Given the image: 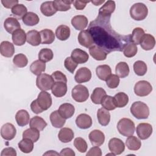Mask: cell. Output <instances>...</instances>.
I'll use <instances>...</instances> for the list:
<instances>
[{
  "mask_svg": "<svg viewBox=\"0 0 156 156\" xmlns=\"http://www.w3.org/2000/svg\"><path fill=\"white\" fill-rule=\"evenodd\" d=\"M108 148L111 152L115 155L122 154L125 149V145L123 141L119 138H113L108 141Z\"/></svg>",
  "mask_w": 156,
  "mask_h": 156,
  "instance_id": "10",
  "label": "cell"
},
{
  "mask_svg": "<svg viewBox=\"0 0 156 156\" xmlns=\"http://www.w3.org/2000/svg\"><path fill=\"white\" fill-rule=\"evenodd\" d=\"M60 155H66V156H74L76 155L75 152L73 149L69 147L64 148L62 149L60 153Z\"/></svg>",
  "mask_w": 156,
  "mask_h": 156,
  "instance_id": "61",
  "label": "cell"
},
{
  "mask_svg": "<svg viewBox=\"0 0 156 156\" xmlns=\"http://www.w3.org/2000/svg\"><path fill=\"white\" fill-rule=\"evenodd\" d=\"M26 41L32 46H37L41 43V37L40 32L36 30H31L26 34Z\"/></svg>",
  "mask_w": 156,
  "mask_h": 156,
  "instance_id": "27",
  "label": "cell"
},
{
  "mask_svg": "<svg viewBox=\"0 0 156 156\" xmlns=\"http://www.w3.org/2000/svg\"><path fill=\"white\" fill-rule=\"evenodd\" d=\"M54 82L52 76L46 73H42L37 76L36 79V85L41 91L51 90Z\"/></svg>",
  "mask_w": 156,
  "mask_h": 156,
  "instance_id": "5",
  "label": "cell"
},
{
  "mask_svg": "<svg viewBox=\"0 0 156 156\" xmlns=\"http://www.w3.org/2000/svg\"><path fill=\"white\" fill-rule=\"evenodd\" d=\"M54 54L52 51L49 48L41 49L38 53V58L40 60L46 63L51 61L53 58Z\"/></svg>",
  "mask_w": 156,
  "mask_h": 156,
  "instance_id": "49",
  "label": "cell"
},
{
  "mask_svg": "<svg viewBox=\"0 0 156 156\" xmlns=\"http://www.w3.org/2000/svg\"><path fill=\"white\" fill-rule=\"evenodd\" d=\"M1 156H16V150L11 147H8L4 148L1 154Z\"/></svg>",
  "mask_w": 156,
  "mask_h": 156,
  "instance_id": "57",
  "label": "cell"
},
{
  "mask_svg": "<svg viewBox=\"0 0 156 156\" xmlns=\"http://www.w3.org/2000/svg\"><path fill=\"white\" fill-rule=\"evenodd\" d=\"M1 3L2 4L3 6L6 9H12L15 5L18 4V0H2Z\"/></svg>",
  "mask_w": 156,
  "mask_h": 156,
  "instance_id": "59",
  "label": "cell"
},
{
  "mask_svg": "<svg viewBox=\"0 0 156 156\" xmlns=\"http://www.w3.org/2000/svg\"><path fill=\"white\" fill-rule=\"evenodd\" d=\"M115 105L116 107L122 108L129 102V96L124 92H119L113 97Z\"/></svg>",
  "mask_w": 156,
  "mask_h": 156,
  "instance_id": "35",
  "label": "cell"
},
{
  "mask_svg": "<svg viewBox=\"0 0 156 156\" xmlns=\"http://www.w3.org/2000/svg\"><path fill=\"white\" fill-rule=\"evenodd\" d=\"M77 126L81 129H87L90 128L92 125V119L90 115L82 113L79 115L76 119Z\"/></svg>",
  "mask_w": 156,
  "mask_h": 156,
  "instance_id": "16",
  "label": "cell"
},
{
  "mask_svg": "<svg viewBox=\"0 0 156 156\" xmlns=\"http://www.w3.org/2000/svg\"><path fill=\"white\" fill-rule=\"evenodd\" d=\"M46 69V63L40 60H35L30 66V71L36 76H38L44 72Z\"/></svg>",
  "mask_w": 156,
  "mask_h": 156,
  "instance_id": "41",
  "label": "cell"
},
{
  "mask_svg": "<svg viewBox=\"0 0 156 156\" xmlns=\"http://www.w3.org/2000/svg\"><path fill=\"white\" fill-rule=\"evenodd\" d=\"M117 129L121 135L124 136H129L134 133L135 127L134 122L130 119L124 118L118 121Z\"/></svg>",
  "mask_w": 156,
  "mask_h": 156,
  "instance_id": "4",
  "label": "cell"
},
{
  "mask_svg": "<svg viewBox=\"0 0 156 156\" xmlns=\"http://www.w3.org/2000/svg\"><path fill=\"white\" fill-rule=\"evenodd\" d=\"M29 126L31 128H34L39 131H42L46 127L47 123L43 118L38 116H35L30 119Z\"/></svg>",
  "mask_w": 156,
  "mask_h": 156,
  "instance_id": "36",
  "label": "cell"
},
{
  "mask_svg": "<svg viewBox=\"0 0 156 156\" xmlns=\"http://www.w3.org/2000/svg\"><path fill=\"white\" fill-rule=\"evenodd\" d=\"M105 95L107 94L105 90L102 88L98 87L93 90L91 95V100L95 104H101L102 99Z\"/></svg>",
  "mask_w": 156,
  "mask_h": 156,
  "instance_id": "39",
  "label": "cell"
},
{
  "mask_svg": "<svg viewBox=\"0 0 156 156\" xmlns=\"http://www.w3.org/2000/svg\"><path fill=\"white\" fill-rule=\"evenodd\" d=\"M30 108L32 110V111L36 113V114H39V113H41L43 112V110L40 107V106L38 105V103H37V99L33 101L31 104H30Z\"/></svg>",
  "mask_w": 156,
  "mask_h": 156,
  "instance_id": "60",
  "label": "cell"
},
{
  "mask_svg": "<svg viewBox=\"0 0 156 156\" xmlns=\"http://www.w3.org/2000/svg\"><path fill=\"white\" fill-rule=\"evenodd\" d=\"M71 24L76 30H83L88 26V19L84 15H76L72 18Z\"/></svg>",
  "mask_w": 156,
  "mask_h": 156,
  "instance_id": "20",
  "label": "cell"
},
{
  "mask_svg": "<svg viewBox=\"0 0 156 156\" xmlns=\"http://www.w3.org/2000/svg\"><path fill=\"white\" fill-rule=\"evenodd\" d=\"M71 57L78 64L86 63L89 59V55L87 52L79 48L74 49L71 52Z\"/></svg>",
  "mask_w": 156,
  "mask_h": 156,
  "instance_id": "15",
  "label": "cell"
},
{
  "mask_svg": "<svg viewBox=\"0 0 156 156\" xmlns=\"http://www.w3.org/2000/svg\"><path fill=\"white\" fill-rule=\"evenodd\" d=\"M90 1H73V4L74 6V7L77 10H83L87 3H89Z\"/></svg>",
  "mask_w": 156,
  "mask_h": 156,
  "instance_id": "58",
  "label": "cell"
},
{
  "mask_svg": "<svg viewBox=\"0 0 156 156\" xmlns=\"http://www.w3.org/2000/svg\"><path fill=\"white\" fill-rule=\"evenodd\" d=\"M4 27L7 32L12 34L15 30L20 29L21 25L16 18L9 17L5 20Z\"/></svg>",
  "mask_w": 156,
  "mask_h": 156,
  "instance_id": "18",
  "label": "cell"
},
{
  "mask_svg": "<svg viewBox=\"0 0 156 156\" xmlns=\"http://www.w3.org/2000/svg\"><path fill=\"white\" fill-rule=\"evenodd\" d=\"M73 1H61L55 0L53 1L55 9L57 11L65 12L71 9V5Z\"/></svg>",
  "mask_w": 156,
  "mask_h": 156,
  "instance_id": "46",
  "label": "cell"
},
{
  "mask_svg": "<svg viewBox=\"0 0 156 156\" xmlns=\"http://www.w3.org/2000/svg\"><path fill=\"white\" fill-rule=\"evenodd\" d=\"M52 93L57 98H61L65 96L67 92V85L66 83L63 82H54L52 88Z\"/></svg>",
  "mask_w": 156,
  "mask_h": 156,
  "instance_id": "22",
  "label": "cell"
},
{
  "mask_svg": "<svg viewBox=\"0 0 156 156\" xmlns=\"http://www.w3.org/2000/svg\"><path fill=\"white\" fill-rule=\"evenodd\" d=\"M16 130L15 126L9 122L4 124L1 129V135L5 140H11L15 138Z\"/></svg>",
  "mask_w": 156,
  "mask_h": 156,
  "instance_id": "11",
  "label": "cell"
},
{
  "mask_svg": "<svg viewBox=\"0 0 156 156\" xmlns=\"http://www.w3.org/2000/svg\"><path fill=\"white\" fill-rule=\"evenodd\" d=\"M130 113L138 119H147L149 115V108L148 106L141 101L133 102L130 107Z\"/></svg>",
  "mask_w": 156,
  "mask_h": 156,
  "instance_id": "2",
  "label": "cell"
},
{
  "mask_svg": "<svg viewBox=\"0 0 156 156\" xmlns=\"http://www.w3.org/2000/svg\"><path fill=\"white\" fill-rule=\"evenodd\" d=\"M18 146L22 152L28 154L34 149V142L28 138H23L18 143Z\"/></svg>",
  "mask_w": 156,
  "mask_h": 156,
  "instance_id": "43",
  "label": "cell"
},
{
  "mask_svg": "<svg viewBox=\"0 0 156 156\" xmlns=\"http://www.w3.org/2000/svg\"><path fill=\"white\" fill-rule=\"evenodd\" d=\"M12 41L16 46H22L26 41V34L22 29H18L12 34Z\"/></svg>",
  "mask_w": 156,
  "mask_h": 156,
  "instance_id": "26",
  "label": "cell"
},
{
  "mask_svg": "<svg viewBox=\"0 0 156 156\" xmlns=\"http://www.w3.org/2000/svg\"><path fill=\"white\" fill-rule=\"evenodd\" d=\"M70 34L71 31L69 27L66 25L62 24L57 27L55 34L58 40L61 41H65L69 38Z\"/></svg>",
  "mask_w": 156,
  "mask_h": 156,
  "instance_id": "31",
  "label": "cell"
},
{
  "mask_svg": "<svg viewBox=\"0 0 156 156\" xmlns=\"http://www.w3.org/2000/svg\"><path fill=\"white\" fill-rule=\"evenodd\" d=\"M104 2H105V1H104V0H102V1H91V2L93 4H94L95 5H99L101 4L104 3Z\"/></svg>",
  "mask_w": 156,
  "mask_h": 156,
  "instance_id": "63",
  "label": "cell"
},
{
  "mask_svg": "<svg viewBox=\"0 0 156 156\" xmlns=\"http://www.w3.org/2000/svg\"><path fill=\"white\" fill-rule=\"evenodd\" d=\"M90 55L96 60L101 61L106 59L107 54L100 47L97 45H93L89 48Z\"/></svg>",
  "mask_w": 156,
  "mask_h": 156,
  "instance_id": "25",
  "label": "cell"
},
{
  "mask_svg": "<svg viewBox=\"0 0 156 156\" xmlns=\"http://www.w3.org/2000/svg\"><path fill=\"white\" fill-rule=\"evenodd\" d=\"M37 103L40 107L43 110H47L52 105V98L51 94L46 91H41L38 95Z\"/></svg>",
  "mask_w": 156,
  "mask_h": 156,
  "instance_id": "8",
  "label": "cell"
},
{
  "mask_svg": "<svg viewBox=\"0 0 156 156\" xmlns=\"http://www.w3.org/2000/svg\"><path fill=\"white\" fill-rule=\"evenodd\" d=\"M129 66L125 62L118 63L115 67V72L116 75L120 78H125L129 74Z\"/></svg>",
  "mask_w": 156,
  "mask_h": 156,
  "instance_id": "37",
  "label": "cell"
},
{
  "mask_svg": "<svg viewBox=\"0 0 156 156\" xmlns=\"http://www.w3.org/2000/svg\"><path fill=\"white\" fill-rule=\"evenodd\" d=\"M77 65L78 63L74 61L71 57H66L64 61V66L65 68L72 74L74 73Z\"/></svg>",
  "mask_w": 156,
  "mask_h": 156,
  "instance_id": "54",
  "label": "cell"
},
{
  "mask_svg": "<svg viewBox=\"0 0 156 156\" xmlns=\"http://www.w3.org/2000/svg\"><path fill=\"white\" fill-rule=\"evenodd\" d=\"M12 15L18 19H21L27 13L26 7L22 4L15 5L11 10Z\"/></svg>",
  "mask_w": 156,
  "mask_h": 156,
  "instance_id": "45",
  "label": "cell"
},
{
  "mask_svg": "<svg viewBox=\"0 0 156 156\" xmlns=\"http://www.w3.org/2000/svg\"><path fill=\"white\" fill-rule=\"evenodd\" d=\"M75 108L73 105L69 103H64L60 105L58 112L65 119L71 118L74 113Z\"/></svg>",
  "mask_w": 156,
  "mask_h": 156,
  "instance_id": "21",
  "label": "cell"
},
{
  "mask_svg": "<svg viewBox=\"0 0 156 156\" xmlns=\"http://www.w3.org/2000/svg\"><path fill=\"white\" fill-rule=\"evenodd\" d=\"M74 146L77 149V150H78V151L81 153L85 152L88 147L86 141L81 137H77L75 138L74 141Z\"/></svg>",
  "mask_w": 156,
  "mask_h": 156,
  "instance_id": "52",
  "label": "cell"
},
{
  "mask_svg": "<svg viewBox=\"0 0 156 156\" xmlns=\"http://www.w3.org/2000/svg\"><path fill=\"white\" fill-rule=\"evenodd\" d=\"M23 138H28L34 143L37 142L40 138V131L34 128H29L25 130L23 133Z\"/></svg>",
  "mask_w": 156,
  "mask_h": 156,
  "instance_id": "44",
  "label": "cell"
},
{
  "mask_svg": "<svg viewBox=\"0 0 156 156\" xmlns=\"http://www.w3.org/2000/svg\"><path fill=\"white\" fill-rule=\"evenodd\" d=\"M41 37V43L49 44L54 42L55 40V34L49 29H44L40 32Z\"/></svg>",
  "mask_w": 156,
  "mask_h": 156,
  "instance_id": "32",
  "label": "cell"
},
{
  "mask_svg": "<svg viewBox=\"0 0 156 156\" xmlns=\"http://www.w3.org/2000/svg\"><path fill=\"white\" fill-rule=\"evenodd\" d=\"M41 13L46 16H51L57 11L54 7L53 1H46L41 4L40 6Z\"/></svg>",
  "mask_w": 156,
  "mask_h": 156,
  "instance_id": "34",
  "label": "cell"
},
{
  "mask_svg": "<svg viewBox=\"0 0 156 156\" xmlns=\"http://www.w3.org/2000/svg\"><path fill=\"white\" fill-rule=\"evenodd\" d=\"M30 116L28 112L26 110H20L15 115V119L17 124L20 127H23L28 124Z\"/></svg>",
  "mask_w": 156,
  "mask_h": 156,
  "instance_id": "28",
  "label": "cell"
},
{
  "mask_svg": "<svg viewBox=\"0 0 156 156\" xmlns=\"http://www.w3.org/2000/svg\"><path fill=\"white\" fill-rule=\"evenodd\" d=\"M60 155V154L56 152L55 151H48L43 154V155Z\"/></svg>",
  "mask_w": 156,
  "mask_h": 156,
  "instance_id": "62",
  "label": "cell"
},
{
  "mask_svg": "<svg viewBox=\"0 0 156 156\" xmlns=\"http://www.w3.org/2000/svg\"><path fill=\"white\" fill-rule=\"evenodd\" d=\"M115 2L113 1H107L99 9V15L102 17L111 16V15L115 10Z\"/></svg>",
  "mask_w": 156,
  "mask_h": 156,
  "instance_id": "19",
  "label": "cell"
},
{
  "mask_svg": "<svg viewBox=\"0 0 156 156\" xmlns=\"http://www.w3.org/2000/svg\"><path fill=\"white\" fill-rule=\"evenodd\" d=\"M13 64L18 68H24L27 66L28 60L27 57L23 54H18L15 55L13 58Z\"/></svg>",
  "mask_w": 156,
  "mask_h": 156,
  "instance_id": "50",
  "label": "cell"
},
{
  "mask_svg": "<svg viewBox=\"0 0 156 156\" xmlns=\"http://www.w3.org/2000/svg\"><path fill=\"white\" fill-rule=\"evenodd\" d=\"M23 23L29 26H33L37 24L40 21L38 16L32 12H27L22 18Z\"/></svg>",
  "mask_w": 156,
  "mask_h": 156,
  "instance_id": "38",
  "label": "cell"
},
{
  "mask_svg": "<svg viewBox=\"0 0 156 156\" xmlns=\"http://www.w3.org/2000/svg\"><path fill=\"white\" fill-rule=\"evenodd\" d=\"M96 73L99 79L106 81L108 77L112 74V69L107 65H99L96 69Z\"/></svg>",
  "mask_w": 156,
  "mask_h": 156,
  "instance_id": "29",
  "label": "cell"
},
{
  "mask_svg": "<svg viewBox=\"0 0 156 156\" xmlns=\"http://www.w3.org/2000/svg\"><path fill=\"white\" fill-rule=\"evenodd\" d=\"M144 34V31L142 28L136 27L133 30L132 33L130 35V41L136 45H138L140 44Z\"/></svg>",
  "mask_w": 156,
  "mask_h": 156,
  "instance_id": "47",
  "label": "cell"
},
{
  "mask_svg": "<svg viewBox=\"0 0 156 156\" xmlns=\"http://www.w3.org/2000/svg\"><path fill=\"white\" fill-rule=\"evenodd\" d=\"M138 52V48L135 44L130 41L126 43L122 49V52L125 57L130 58L134 57Z\"/></svg>",
  "mask_w": 156,
  "mask_h": 156,
  "instance_id": "42",
  "label": "cell"
},
{
  "mask_svg": "<svg viewBox=\"0 0 156 156\" xmlns=\"http://www.w3.org/2000/svg\"><path fill=\"white\" fill-rule=\"evenodd\" d=\"M72 98L77 102H83L86 101L89 97V91L88 88L83 85H77L72 90Z\"/></svg>",
  "mask_w": 156,
  "mask_h": 156,
  "instance_id": "6",
  "label": "cell"
},
{
  "mask_svg": "<svg viewBox=\"0 0 156 156\" xmlns=\"http://www.w3.org/2000/svg\"><path fill=\"white\" fill-rule=\"evenodd\" d=\"M101 104L102 105L104 108L106 109L108 111L113 110L116 108L114 103L113 97L108 95H105L104 97L101 101Z\"/></svg>",
  "mask_w": 156,
  "mask_h": 156,
  "instance_id": "51",
  "label": "cell"
},
{
  "mask_svg": "<svg viewBox=\"0 0 156 156\" xmlns=\"http://www.w3.org/2000/svg\"><path fill=\"white\" fill-rule=\"evenodd\" d=\"M91 78V72L87 67L79 68L74 76V79L79 83L88 82Z\"/></svg>",
  "mask_w": 156,
  "mask_h": 156,
  "instance_id": "14",
  "label": "cell"
},
{
  "mask_svg": "<svg viewBox=\"0 0 156 156\" xmlns=\"http://www.w3.org/2000/svg\"><path fill=\"white\" fill-rule=\"evenodd\" d=\"M106 84L110 88L113 89L117 88L119 84V78L116 74H111L106 80Z\"/></svg>",
  "mask_w": 156,
  "mask_h": 156,
  "instance_id": "53",
  "label": "cell"
},
{
  "mask_svg": "<svg viewBox=\"0 0 156 156\" xmlns=\"http://www.w3.org/2000/svg\"><path fill=\"white\" fill-rule=\"evenodd\" d=\"M74 136V133L73 130L68 127H63L61 129L58 134V138L59 140L64 143L71 141Z\"/></svg>",
  "mask_w": 156,
  "mask_h": 156,
  "instance_id": "23",
  "label": "cell"
},
{
  "mask_svg": "<svg viewBox=\"0 0 156 156\" xmlns=\"http://www.w3.org/2000/svg\"><path fill=\"white\" fill-rule=\"evenodd\" d=\"M54 82H63L67 83V78L66 76L60 71H56L54 72L51 75Z\"/></svg>",
  "mask_w": 156,
  "mask_h": 156,
  "instance_id": "55",
  "label": "cell"
},
{
  "mask_svg": "<svg viewBox=\"0 0 156 156\" xmlns=\"http://www.w3.org/2000/svg\"><path fill=\"white\" fill-rule=\"evenodd\" d=\"M97 118L99 123L102 126H107L110 121V114L108 110L104 108L98 109L97 112Z\"/></svg>",
  "mask_w": 156,
  "mask_h": 156,
  "instance_id": "33",
  "label": "cell"
},
{
  "mask_svg": "<svg viewBox=\"0 0 156 156\" xmlns=\"http://www.w3.org/2000/svg\"><path fill=\"white\" fill-rule=\"evenodd\" d=\"M152 91L151 84L146 80H140L134 86V92L136 96L143 97L149 95Z\"/></svg>",
  "mask_w": 156,
  "mask_h": 156,
  "instance_id": "7",
  "label": "cell"
},
{
  "mask_svg": "<svg viewBox=\"0 0 156 156\" xmlns=\"http://www.w3.org/2000/svg\"><path fill=\"white\" fill-rule=\"evenodd\" d=\"M148 14L146 5L141 2H137L132 5L130 9V15L132 19L136 21L144 20Z\"/></svg>",
  "mask_w": 156,
  "mask_h": 156,
  "instance_id": "3",
  "label": "cell"
},
{
  "mask_svg": "<svg viewBox=\"0 0 156 156\" xmlns=\"http://www.w3.org/2000/svg\"><path fill=\"white\" fill-rule=\"evenodd\" d=\"M140 44L142 49L145 51L152 49L155 44V40L153 35L149 34H144L143 36Z\"/></svg>",
  "mask_w": 156,
  "mask_h": 156,
  "instance_id": "17",
  "label": "cell"
},
{
  "mask_svg": "<svg viewBox=\"0 0 156 156\" xmlns=\"http://www.w3.org/2000/svg\"><path fill=\"white\" fill-rule=\"evenodd\" d=\"M50 121L52 126L55 128L62 127L66 122L65 119L60 115L58 110H55L51 113Z\"/></svg>",
  "mask_w": 156,
  "mask_h": 156,
  "instance_id": "30",
  "label": "cell"
},
{
  "mask_svg": "<svg viewBox=\"0 0 156 156\" xmlns=\"http://www.w3.org/2000/svg\"><path fill=\"white\" fill-rule=\"evenodd\" d=\"M78 41L81 46L87 48H91L94 44L93 37L88 30H83L79 32Z\"/></svg>",
  "mask_w": 156,
  "mask_h": 156,
  "instance_id": "12",
  "label": "cell"
},
{
  "mask_svg": "<svg viewBox=\"0 0 156 156\" xmlns=\"http://www.w3.org/2000/svg\"><path fill=\"white\" fill-rule=\"evenodd\" d=\"M126 145L129 150L138 151L141 146V142L137 137L130 135L126 139Z\"/></svg>",
  "mask_w": 156,
  "mask_h": 156,
  "instance_id": "40",
  "label": "cell"
},
{
  "mask_svg": "<svg viewBox=\"0 0 156 156\" xmlns=\"http://www.w3.org/2000/svg\"><path fill=\"white\" fill-rule=\"evenodd\" d=\"M136 132L140 139L146 140L152 133V126L149 123H140L137 126Z\"/></svg>",
  "mask_w": 156,
  "mask_h": 156,
  "instance_id": "9",
  "label": "cell"
},
{
  "mask_svg": "<svg viewBox=\"0 0 156 156\" xmlns=\"http://www.w3.org/2000/svg\"><path fill=\"white\" fill-rule=\"evenodd\" d=\"M89 140L92 145L95 146H100L102 145L105 141L104 133L99 130H92L88 135Z\"/></svg>",
  "mask_w": 156,
  "mask_h": 156,
  "instance_id": "13",
  "label": "cell"
},
{
  "mask_svg": "<svg viewBox=\"0 0 156 156\" xmlns=\"http://www.w3.org/2000/svg\"><path fill=\"white\" fill-rule=\"evenodd\" d=\"M102 151L98 146L91 147L87 153V156H101Z\"/></svg>",
  "mask_w": 156,
  "mask_h": 156,
  "instance_id": "56",
  "label": "cell"
},
{
  "mask_svg": "<svg viewBox=\"0 0 156 156\" xmlns=\"http://www.w3.org/2000/svg\"><path fill=\"white\" fill-rule=\"evenodd\" d=\"M110 17H102L98 15L88 27L94 43L107 54L112 52L122 51L124 45L131 41L130 35H121L112 28Z\"/></svg>",
  "mask_w": 156,
  "mask_h": 156,
  "instance_id": "1",
  "label": "cell"
},
{
  "mask_svg": "<svg viewBox=\"0 0 156 156\" xmlns=\"http://www.w3.org/2000/svg\"><path fill=\"white\" fill-rule=\"evenodd\" d=\"M133 70L136 75L139 76H143L145 75L147 72V65L143 61L138 60L133 64Z\"/></svg>",
  "mask_w": 156,
  "mask_h": 156,
  "instance_id": "48",
  "label": "cell"
},
{
  "mask_svg": "<svg viewBox=\"0 0 156 156\" xmlns=\"http://www.w3.org/2000/svg\"><path fill=\"white\" fill-rule=\"evenodd\" d=\"M1 54L5 57H11L15 53V48L13 44L8 41L1 42L0 45Z\"/></svg>",
  "mask_w": 156,
  "mask_h": 156,
  "instance_id": "24",
  "label": "cell"
}]
</instances>
